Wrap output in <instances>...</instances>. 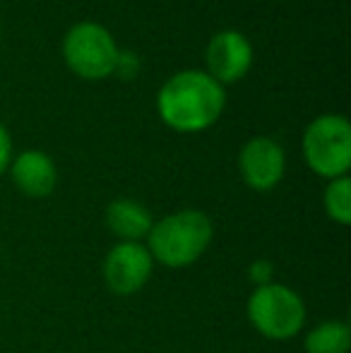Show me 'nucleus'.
Instances as JSON below:
<instances>
[{"label": "nucleus", "mask_w": 351, "mask_h": 353, "mask_svg": "<svg viewBox=\"0 0 351 353\" xmlns=\"http://www.w3.org/2000/svg\"><path fill=\"white\" fill-rule=\"evenodd\" d=\"M108 228L123 238V243H137L142 236H150L152 231V214L142 205L132 200H116L106 210Z\"/></svg>", "instance_id": "nucleus-10"}, {"label": "nucleus", "mask_w": 351, "mask_h": 353, "mask_svg": "<svg viewBox=\"0 0 351 353\" xmlns=\"http://www.w3.org/2000/svg\"><path fill=\"white\" fill-rule=\"evenodd\" d=\"M212 243V221L202 212L164 216L150 231V255L166 267H188Z\"/></svg>", "instance_id": "nucleus-2"}, {"label": "nucleus", "mask_w": 351, "mask_h": 353, "mask_svg": "<svg viewBox=\"0 0 351 353\" xmlns=\"http://www.w3.org/2000/svg\"><path fill=\"white\" fill-rule=\"evenodd\" d=\"M248 317L263 336L281 341L301 332L305 322V307L289 286L267 283L250 296Z\"/></svg>", "instance_id": "nucleus-3"}, {"label": "nucleus", "mask_w": 351, "mask_h": 353, "mask_svg": "<svg viewBox=\"0 0 351 353\" xmlns=\"http://www.w3.org/2000/svg\"><path fill=\"white\" fill-rule=\"evenodd\" d=\"M63 51H66L68 65L89 79L106 77L118 63V48L111 34L92 22L72 27L66 37Z\"/></svg>", "instance_id": "nucleus-5"}, {"label": "nucleus", "mask_w": 351, "mask_h": 353, "mask_svg": "<svg viewBox=\"0 0 351 353\" xmlns=\"http://www.w3.org/2000/svg\"><path fill=\"white\" fill-rule=\"evenodd\" d=\"M253 61V48L239 32H221L210 41L207 48V63H210L212 77L221 82H234L243 77Z\"/></svg>", "instance_id": "nucleus-8"}, {"label": "nucleus", "mask_w": 351, "mask_h": 353, "mask_svg": "<svg viewBox=\"0 0 351 353\" xmlns=\"http://www.w3.org/2000/svg\"><path fill=\"white\" fill-rule=\"evenodd\" d=\"M103 276L113 293L132 296L152 276V255L140 243H118L103 262Z\"/></svg>", "instance_id": "nucleus-6"}, {"label": "nucleus", "mask_w": 351, "mask_h": 353, "mask_svg": "<svg viewBox=\"0 0 351 353\" xmlns=\"http://www.w3.org/2000/svg\"><path fill=\"white\" fill-rule=\"evenodd\" d=\"M351 346V332L344 322H323L305 336L308 353H347Z\"/></svg>", "instance_id": "nucleus-11"}, {"label": "nucleus", "mask_w": 351, "mask_h": 353, "mask_svg": "<svg viewBox=\"0 0 351 353\" xmlns=\"http://www.w3.org/2000/svg\"><path fill=\"white\" fill-rule=\"evenodd\" d=\"M325 210L337 223H351V181L347 176L330 183L325 190Z\"/></svg>", "instance_id": "nucleus-12"}, {"label": "nucleus", "mask_w": 351, "mask_h": 353, "mask_svg": "<svg viewBox=\"0 0 351 353\" xmlns=\"http://www.w3.org/2000/svg\"><path fill=\"white\" fill-rule=\"evenodd\" d=\"M17 188L29 197H46L56 188V166L43 152H24L12 166Z\"/></svg>", "instance_id": "nucleus-9"}, {"label": "nucleus", "mask_w": 351, "mask_h": 353, "mask_svg": "<svg viewBox=\"0 0 351 353\" xmlns=\"http://www.w3.org/2000/svg\"><path fill=\"white\" fill-rule=\"evenodd\" d=\"M241 173L255 190H270L284 176V152L267 137H255L241 149Z\"/></svg>", "instance_id": "nucleus-7"}, {"label": "nucleus", "mask_w": 351, "mask_h": 353, "mask_svg": "<svg viewBox=\"0 0 351 353\" xmlns=\"http://www.w3.org/2000/svg\"><path fill=\"white\" fill-rule=\"evenodd\" d=\"M224 108V89L212 74L185 70L178 72L159 92V113L181 132L205 130Z\"/></svg>", "instance_id": "nucleus-1"}, {"label": "nucleus", "mask_w": 351, "mask_h": 353, "mask_svg": "<svg viewBox=\"0 0 351 353\" xmlns=\"http://www.w3.org/2000/svg\"><path fill=\"white\" fill-rule=\"evenodd\" d=\"M305 161L325 178H342L351 163V130L347 118L323 116L313 121L303 137Z\"/></svg>", "instance_id": "nucleus-4"}, {"label": "nucleus", "mask_w": 351, "mask_h": 353, "mask_svg": "<svg viewBox=\"0 0 351 353\" xmlns=\"http://www.w3.org/2000/svg\"><path fill=\"white\" fill-rule=\"evenodd\" d=\"M270 274H272V265H270V262H255V265L250 267V279L258 281V288L267 286V283H272Z\"/></svg>", "instance_id": "nucleus-13"}, {"label": "nucleus", "mask_w": 351, "mask_h": 353, "mask_svg": "<svg viewBox=\"0 0 351 353\" xmlns=\"http://www.w3.org/2000/svg\"><path fill=\"white\" fill-rule=\"evenodd\" d=\"M8 161H10V135H8V130L0 125V173L5 171Z\"/></svg>", "instance_id": "nucleus-14"}]
</instances>
